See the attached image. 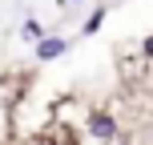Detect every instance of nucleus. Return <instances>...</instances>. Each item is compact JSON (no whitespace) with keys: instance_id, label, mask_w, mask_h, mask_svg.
Returning a JSON list of instances; mask_svg holds the SVG:
<instances>
[{"instance_id":"1","label":"nucleus","mask_w":153,"mask_h":145,"mask_svg":"<svg viewBox=\"0 0 153 145\" xmlns=\"http://www.w3.org/2000/svg\"><path fill=\"white\" fill-rule=\"evenodd\" d=\"M85 125H89V129H85V137H93V141H117V137H121L117 117H113V113H101V109H93Z\"/></svg>"},{"instance_id":"2","label":"nucleus","mask_w":153,"mask_h":145,"mask_svg":"<svg viewBox=\"0 0 153 145\" xmlns=\"http://www.w3.org/2000/svg\"><path fill=\"white\" fill-rule=\"evenodd\" d=\"M69 53V36H40L36 45H32V61L36 65H48V61H56V57H65Z\"/></svg>"},{"instance_id":"3","label":"nucleus","mask_w":153,"mask_h":145,"mask_svg":"<svg viewBox=\"0 0 153 145\" xmlns=\"http://www.w3.org/2000/svg\"><path fill=\"white\" fill-rule=\"evenodd\" d=\"M45 32H48V28H45V24L36 20V16H28V20L20 24V40H28V45H36V40L45 36Z\"/></svg>"},{"instance_id":"4","label":"nucleus","mask_w":153,"mask_h":145,"mask_svg":"<svg viewBox=\"0 0 153 145\" xmlns=\"http://www.w3.org/2000/svg\"><path fill=\"white\" fill-rule=\"evenodd\" d=\"M105 16H109V8H105V4H101V8H93L81 32H85V36H93V32H101V24H105Z\"/></svg>"},{"instance_id":"5","label":"nucleus","mask_w":153,"mask_h":145,"mask_svg":"<svg viewBox=\"0 0 153 145\" xmlns=\"http://www.w3.org/2000/svg\"><path fill=\"white\" fill-rule=\"evenodd\" d=\"M56 4H61V8H69V4H85V0H56Z\"/></svg>"}]
</instances>
